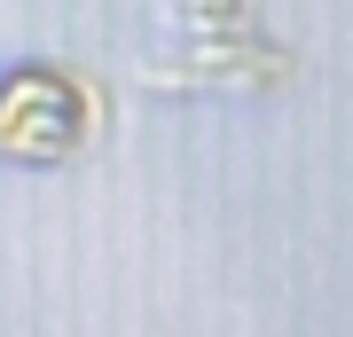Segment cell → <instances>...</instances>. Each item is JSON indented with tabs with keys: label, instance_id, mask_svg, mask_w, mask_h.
<instances>
[{
	"label": "cell",
	"instance_id": "6da1fadb",
	"mask_svg": "<svg viewBox=\"0 0 353 337\" xmlns=\"http://www.w3.org/2000/svg\"><path fill=\"white\" fill-rule=\"evenodd\" d=\"M87 125V102H79L55 71H16L0 87V157H63Z\"/></svg>",
	"mask_w": 353,
	"mask_h": 337
}]
</instances>
